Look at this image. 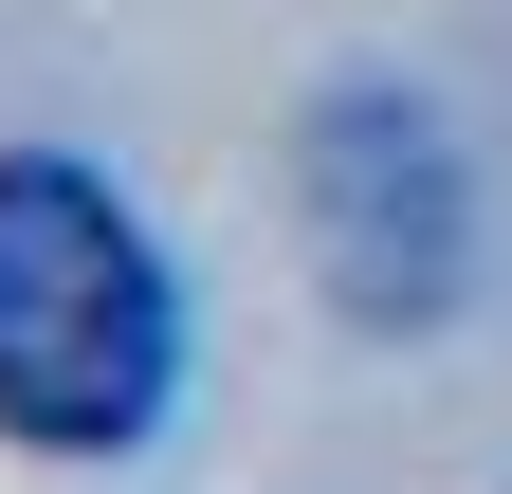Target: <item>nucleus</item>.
<instances>
[{
	"label": "nucleus",
	"mask_w": 512,
	"mask_h": 494,
	"mask_svg": "<svg viewBox=\"0 0 512 494\" xmlns=\"http://www.w3.org/2000/svg\"><path fill=\"white\" fill-rule=\"evenodd\" d=\"M165 385H183V293L147 257V220L92 165L0 147V440L110 458L165 421Z\"/></svg>",
	"instance_id": "nucleus-1"
},
{
	"label": "nucleus",
	"mask_w": 512,
	"mask_h": 494,
	"mask_svg": "<svg viewBox=\"0 0 512 494\" xmlns=\"http://www.w3.org/2000/svg\"><path fill=\"white\" fill-rule=\"evenodd\" d=\"M311 238H330V275H348L366 330H421L439 293H458V165H439L421 110L330 92V129H311Z\"/></svg>",
	"instance_id": "nucleus-2"
}]
</instances>
